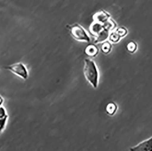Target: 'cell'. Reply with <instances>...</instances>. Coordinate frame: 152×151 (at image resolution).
<instances>
[{
    "instance_id": "6da1fadb",
    "label": "cell",
    "mask_w": 152,
    "mask_h": 151,
    "mask_svg": "<svg viewBox=\"0 0 152 151\" xmlns=\"http://www.w3.org/2000/svg\"><path fill=\"white\" fill-rule=\"evenodd\" d=\"M84 62L83 73L84 76L92 87L94 89H96L99 85V79L98 67L95 62L90 59H86Z\"/></svg>"
},
{
    "instance_id": "7a4b0ae2",
    "label": "cell",
    "mask_w": 152,
    "mask_h": 151,
    "mask_svg": "<svg viewBox=\"0 0 152 151\" xmlns=\"http://www.w3.org/2000/svg\"><path fill=\"white\" fill-rule=\"evenodd\" d=\"M66 27L72 38L76 41L86 43H89L91 41L89 35L81 25L74 23L68 25Z\"/></svg>"
},
{
    "instance_id": "3957f363",
    "label": "cell",
    "mask_w": 152,
    "mask_h": 151,
    "mask_svg": "<svg viewBox=\"0 0 152 151\" xmlns=\"http://www.w3.org/2000/svg\"><path fill=\"white\" fill-rule=\"evenodd\" d=\"M6 70L24 80L28 78L29 72L27 67L22 62H18L4 67Z\"/></svg>"
},
{
    "instance_id": "277c9868",
    "label": "cell",
    "mask_w": 152,
    "mask_h": 151,
    "mask_svg": "<svg viewBox=\"0 0 152 151\" xmlns=\"http://www.w3.org/2000/svg\"><path fill=\"white\" fill-rule=\"evenodd\" d=\"M131 151H152V136L130 149Z\"/></svg>"
},
{
    "instance_id": "5b68a950",
    "label": "cell",
    "mask_w": 152,
    "mask_h": 151,
    "mask_svg": "<svg viewBox=\"0 0 152 151\" xmlns=\"http://www.w3.org/2000/svg\"><path fill=\"white\" fill-rule=\"evenodd\" d=\"M110 18L111 15L110 14L103 10L96 12L93 16V21L100 23L102 24L109 20Z\"/></svg>"
},
{
    "instance_id": "8992f818",
    "label": "cell",
    "mask_w": 152,
    "mask_h": 151,
    "mask_svg": "<svg viewBox=\"0 0 152 151\" xmlns=\"http://www.w3.org/2000/svg\"><path fill=\"white\" fill-rule=\"evenodd\" d=\"M111 31L108 30L103 28V29L95 36L94 44H98L102 43L103 42L108 40L109 34Z\"/></svg>"
},
{
    "instance_id": "52a82bcc",
    "label": "cell",
    "mask_w": 152,
    "mask_h": 151,
    "mask_svg": "<svg viewBox=\"0 0 152 151\" xmlns=\"http://www.w3.org/2000/svg\"><path fill=\"white\" fill-rule=\"evenodd\" d=\"M85 54L90 57H95L99 54V48L95 44L87 45L84 49Z\"/></svg>"
},
{
    "instance_id": "ba28073f",
    "label": "cell",
    "mask_w": 152,
    "mask_h": 151,
    "mask_svg": "<svg viewBox=\"0 0 152 151\" xmlns=\"http://www.w3.org/2000/svg\"><path fill=\"white\" fill-rule=\"evenodd\" d=\"M103 29V25L102 24L93 21V23L90 25L89 30L90 33L96 36Z\"/></svg>"
},
{
    "instance_id": "9c48e42d",
    "label": "cell",
    "mask_w": 152,
    "mask_h": 151,
    "mask_svg": "<svg viewBox=\"0 0 152 151\" xmlns=\"http://www.w3.org/2000/svg\"><path fill=\"white\" fill-rule=\"evenodd\" d=\"M112 49V43L108 40L102 43L101 50L103 54H108L111 52Z\"/></svg>"
},
{
    "instance_id": "30bf717a",
    "label": "cell",
    "mask_w": 152,
    "mask_h": 151,
    "mask_svg": "<svg viewBox=\"0 0 152 151\" xmlns=\"http://www.w3.org/2000/svg\"><path fill=\"white\" fill-rule=\"evenodd\" d=\"M118 109V107L117 104L114 102H110L106 107V112L109 115L113 116L116 113Z\"/></svg>"
},
{
    "instance_id": "8fae6325",
    "label": "cell",
    "mask_w": 152,
    "mask_h": 151,
    "mask_svg": "<svg viewBox=\"0 0 152 151\" xmlns=\"http://www.w3.org/2000/svg\"><path fill=\"white\" fill-rule=\"evenodd\" d=\"M121 39V37L118 36V34L116 33V31L114 30L110 32L108 41H109L113 44H116V43L119 42Z\"/></svg>"
},
{
    "instance_id": "7c38bea8",
    "label": "cell",
    "mask_w": 152,
    "mask_h": 151,
    "mask_svg": "<svg viewBox=\"0 0 152 151\" xmlns=\"http://www.w3.org/2000/svg\"><path fill=\"white\" fill-rule=\"evenodd\" d=\"M103 28L106 29L110 31H113L116 29L117 24L111 18L106 21L105 23L103 24Z\"/></svg>"
},
{
    "instance_id": "4fadbf2b",
    "label": "cell",
    "mask_w": 152,
    "mask_h": 151,
    "mask_svg": "<svg viewBox=\"0 0 152 151\" xmlns=\"http://www.w3.org/2000/svg\"><path fill=\"white\" fill-rule=\"evenodd\" d=\"M126 49L129 53H134L137 49V44L134 41H130L127 44Z\"/></svg>"
},
{
    "instance_id": "5bb4252c",
    "label": "cell",
    "mask_w": 152,
    "mask_h": 151,
    "mask_svg": "<svg viewBox=\"0 0 152 151\" xmlns=\"http://www.w3.org/2000/svg\"><path fill=\"white\" fill-rule=\"evenodd\" d=\"M9 116L3 118H0V135L4 132L7 127Z\"/></svg>"
},
{
    "instance_id": "9a60e30c",
    "label": "cell",
    "mask_w": 152,
    "mask_h": 151,
    "mask_svg": "<svg viewBox=\"0 0 152 151\" xmlns=\"http://www.w3.org/2000/svg\"><path fill=\"white\" fill-rule=\"evenodd\" d=\"M114 30L121 38L125 37L128 34V30L124 26H121V27L116 28Z\"/></svg>"
},
{
    "instance_id": "2e32d148",
    "label": "cell",
    "mask_w": 152,
    "mask_h": 151,
    "mask_svg": "<svg viewBox=\"0 0 152 151\" xmlns=\"http://www.w3.org/2000/svg\"><path fill=\"white\" fill-rule=\"evenodd\" d=\"M8 115L7 110L3 106L0 107V118H3L8 117Z\"/></svg>"
},
{
    "instance_id": "e0dca14e",
    "label": "cell",
    "mask_w": 152,
    "mask_h": 151,
    "mask_svg": "<svg viewBox=\"0 0 152 151\" xmlns=\"http://www.w3.org/2000/svg\"><path fill=\"white\" fill-rule=\"evenodd\" d=\"M4 99L3 97L0 94V107L2 106L4 104Z\"/></svg>"
}]
</instances>
